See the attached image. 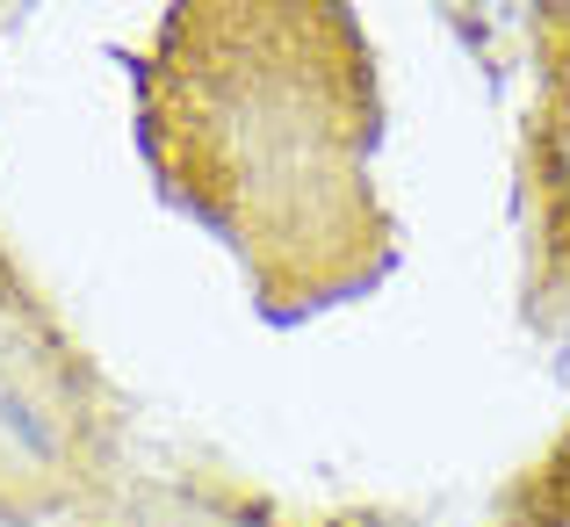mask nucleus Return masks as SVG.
I'll list each match as a JSON object with an SVG mask.
<instances>
[]
</instances>
